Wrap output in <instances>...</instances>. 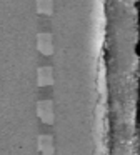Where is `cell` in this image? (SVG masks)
Returning a JSON list of instances; mask_svg holds the SVG:
<instances>
[{
    "mask_svg": "<svg viewBox=\"0 0 140 155\" xmlns=\"http://www.w3.org/2000/svg\"><path fill=\"white\" fill-rule=\"evenodd\" d=\"M37 114L45 124H52L55 120V112H53L52 100H40L37 104Z\"/></svg>",
    "mask_w": 140,
    "mask_h": 155,
    "instance_id": "1",
    "label": "cell"
},
{
    "mask_svg": "<svg viewBox=\"0 0 140 155\" xmlns=\"http://www.w3.org/2000/svg\"><path fill=\"white\" fill-rule=\"evenodd\" d=\"M37 47L42 54L50 55L53 52V42H52V35L48 32H40L37 35Z\"/></svg>",
    "mask_w": 140,
    "mask_h": 155,
    "instance_id": "2",
    "label": "cell"
},
{
    "mask_svg": "<svg viewBox=\"0 0 140 155\" xmlns=\"http://www.w3.org/2000/svg\"><path fill=\"white\" fill-rule=\"evenodd\" d=\"M37 82L38 85L45 87V85H52L53 84V70L52 67H40L37 70Z\"/></svg>",
    "mask_w": 140,
    "mask_h": 155,
    "instance_id": "3",
    "label": "cell"
},
{
    "mask_svg": "<svg viewBox=\"0 0 140 155\" xmlns=\"http://www.w3.org/2000/svg\"><path fill=\"white\" fill-rule=\"evenodd\" d=\"M38 148L43 155H53L55 147H53V138L50 135H40L38 137Z\"/></svg>",
    "mask_w": 140,
    "mask_h": 155,
    "instance_id": "4",
    "label": "cell"
},
{
    "mask_svg": "<svg viewBox=\"0 0 140 155\" xmlns=\"http://www.w3.org/2000/svg\"><path fill=\"white\" fill-rule=\"evenodd\" d=\"M37 10L40 14H52L53 12V2L52 0H37Z\"/></svg>",
    "mask_w": 140,
    "mask_h": 155,
    "instance_id": "5",
    "label": "cell"
}]
</instances>
